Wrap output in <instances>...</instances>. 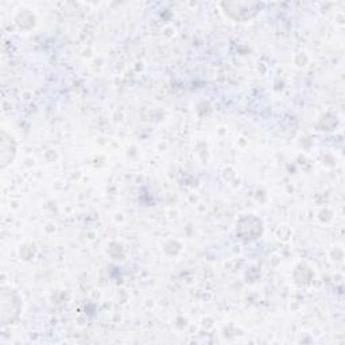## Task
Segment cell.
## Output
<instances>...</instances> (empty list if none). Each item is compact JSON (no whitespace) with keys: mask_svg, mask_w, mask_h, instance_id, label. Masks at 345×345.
Wrapping results in <instances>:
<instances>
[{"mask_svg":"<svg viewBox=\"0 0 345 345\" xmlns=\"http://www.w3.org/2000/svg\"><path fill=\"white\" fill-rule=\"evenodd\" d=\"M8 135L5 132H1V144H0V150H1V153H0V159H1V168H5L8 163H11V159H12V155H11V153L14 154V147L11 148V146L8 147L7 144H8Z\"/></svg>","mask_w":345,"mask_h":345,"instance_id":"cell-1","label":"cell"}]
</instances>
